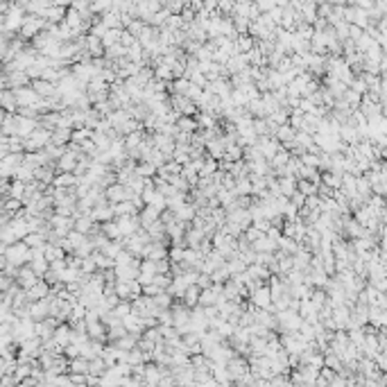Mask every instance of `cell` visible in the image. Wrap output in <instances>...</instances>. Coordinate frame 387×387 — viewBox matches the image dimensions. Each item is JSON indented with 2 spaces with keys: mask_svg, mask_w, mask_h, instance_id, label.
Instances as JSON below:
<instances>
[{
  "mask_svg": "<svg viewBox=\"0 0 387 387\" xmlns=\"http://www.w3.org/2000/svg\"><path fill=\"white\" fill-rule=\"evenodd\" d=\"M48 306H50V299H48V297L32 301V304L27 306V310H30V317H32L34 321H39V319H43V317H48Z\"/></svg>",
  "mask_w": 387,
  "mask_h": 387,
  "instance_id": "16",
  "label": "cell"
},
{
  "mask_svg": "<svg viewBox=\"0 0 387 387\" xmlns=\"http://www.w3.org/2000/svg\"><path fill=\"white\" fill-rule=\"evenodd\" d=\"M367 324L374 326V328H383L387 324V312L385 308H378V306H369L367 310Z\"/></svg>",
  "mask_w": 387,
  "mask_h": 387,
  "instance_id": "14",
  "label": "cell"
},
{
  "mask_svg": "<svg viewBox=\"0 0 387 387\" xmlns=\"http://www.w3.org/2000/svg\"><path fill=\"white\" fill-rule=\"evenodd\" d=\"M222 158H225V161H240V158H242V147L240 145H238V143H231V145H227L225 147V156H222Z\"/></svg>",
  "mask_w": 387,
  "mask_h": 387,
  "instance_id": "50",
  "label": "cell"
},
{
  "mask_svg": "<svg viewBox=\"0 0 387 387\" xmlns=\"http://www.w3.org/2000/svg\"><path fill=\"white\" fill-rule=\"evenodd\" d=\"M91 132L93 129H88V127H75V132H71V143H82V141H86V138H91Z\"/></svg>",
  "mask_w": 387,
  "mask_h": 387,
  "instance_id": "55",
  "label": "cell"
},
{
  "mask_svg": "<svg viewBox=\"0 0 387 387\" xmlns=\"http://www.w3.org/2000/svg\"><path fill=\"white\" fill-rule=\"evenodd\" d=\"M295 134H297V129H292L288 123H283V125H279L277 127V132H274V138H277L279 143H290V141H295Z\"/></svg>",
  "mask_w": 387,
  "mask_h": 387,
  "instance_id": "26",
  "label": "cell"
},
{
  "mask_svg": "<svg viewBox=\"0 0 387 387\" xmlns=\"http://www.w3.org/2000/svg\"><path fill=\"white\" fill-rule=\"evenodd\" d=\"M168 102H170V109H175L177 114H181V116H195V114H197V104H195L190 97H186V95L172 93V97Z\"/></svg>",
  "mask_w": 387,
  "mask_h": 387,
  "instance_id": "4",
  "label": "cell"
},
{
  "mask_svg": "<svg viewBox=\"0 0 387 387\" xmlns=\"http://www.w3.org/2000/svg\"><path fill=\"white\" fill-rule=\"evenodd\" d=\"M227 369H229L233 383H240V380L245 378L247 374H249V362H247L245 358H240V356L236 353V356H233L231 360H227Z\"/></svg>",
  "mask_w": 387,
  "mask_h": 387,
  "instance_id": "5",
  "label": "cell"
},
{
  "mask_svg": "<svg viewBox=\"0 0 387 387\" xmlns=\"http://www.w3.org/2000/svg\"><path fill=\"white\" fill-rule=\"evenodd\" d=\"M100 231L104 233L109 240H118V238H123V233L118 229V222L116 220H106V222H100Z\"/></svg>",
  "mask_w": 387,
  "mask_h": 387,
  "instance_id": "33",
  "label": "cell"
},
{
  "mask_svg": "<svg viewBox=\"0 0 387 387\" xmlns=\"http://www.w3.org/2000/svg\"><path fill=\"white\" fill-rule=\"evenodd\" d=\"M68 371H71V374H86L88 371V358H84V356L71 358V362H68Z\"/></svg>",
  "mask_w": 387,
  "mask_h": 387,
  "instance_id": "34",
  "label": "cell"
},
{
  "mask_svg": "<svg viewBox=\"0 0 387 387\" xmlns=\"http://www.w3.org/2000/svg\"><path fill=\"white\" fill-rule=\"evenodd\" d=\"M147 206H154L156 211H163V208H165V195H161L158 190H154V195L147 199Z\"/></svg>",
  "mask_w": 387,
  "mask_h": 387,
  "instance_id": "58",
  "label": "cell"
},
{
  "mask_svg": "<svg viewBox=\"0 0 387 387\" xmlns=\"http://www.w3.org/2000/svg\"><path fill=\"white\" fill-rule=\"evenodd\" d=\"M14 91V97H16V104L21 106H34L36 102L41 100V95L34 91V88H27V86H18V88H12Z\"/></svg>",
  "mask_w": 387,
  "mask_h": 387,
  "instance_id": "7",
  "label": "cell"
},
{
  "mask_svg": "<svg viewBox=\"0 0 387 387\" xmlns=\"http://www.w3.org/2000/svg\"><path fill=\"white\" fill-rule=\"evenodd\" d=\"M88 215L93 217V222H106V220H114V211H111V204L109 202H100L88 211Z\"/></svg>",
  "mask_w": 387,
  "mask_h": 387,
  "instance_id": "12",
  "label": "cell"
},
{
  "mask_svg": "<svg viewBox=\"0 0 387 387\" xmlns=\"http://www.w3.org/2000/svg\"><path fill=\"white\" fill-rule=\"evenodd\" d=\"M154 267H156V274H170V260H168V256L165 258H156Z\"/></svg>",
  "mask_w": 387,
  "mask_h": 387,
  "instance_id": "60",
  "label": "cell"
},
{
  "mask_svg": "<svg viewBox=\"0 0 387 387\" xmlns=\"http://www.w3.org/2000/svg\"><path fill=\"white\" fill-rule=\"evenodd\" d=\"M104 197L109 204H116V202H123V199H127V190H125L123 184H118V181H114V184H109L104 188Z\"/></svg>",
  "mask_w": 387,
  "mask_h": 387,
  "instance_id": "13",
  "label": "cell"
},
{
  "mask_svg": "<svg viewBox=\"0 0 387 387\" xmlns=\"http://www.w3.org/2000/svg\"><path fill=\"white\" fill-rule=\"evenodd\" d=\"M27 73L25 71H14L12 75H9V79H7V84L12 88H18V86H27Z\"/></svg>",
  "mask_w": 387,
  "mask_h": 387,
  "instance_id": "48",
  "label": "cell"
},
{
  "mask_svg": "<svg viewBox=\"0 0 387 387\" xmlns=\"http://www.w3.org/2000/svg\"><path fill=\"white\" fill-rule=\"evenodd\" d=\"M319 184H324V186H328V188H340V184H342V175H338V172H330V170H326V172H321V181Z\"/></svg>",
  "mask_w": 387,
  "mask_h": 387,
  "instance_id": "38",
  "label": "cell"
},
{
  "mask_svg": "<svg viewBox=\"0 0 387 387\" xmlns=\"http://www.w3.org/2000/svg\"><path fill=\"white\" fill-rule=\"evenodd\" d=\"M116 222H118V229L123 233V238L132 236L134 231L141 227V222H138V213H129V215H118L116 217Z\"/></svg>",
  "mask_w": 387,
  "mask_h": 387,
  "instance_id": "8",
  "label": "cell"
},
{
  "mask_svg": "<svg viewBox=\"0 0 387 387\" xmlns=\"http://www.w3.org/2000/svg\"><path fill=\"white\" fill-rule=\"evenodd\" d=\"M158 378H161V365L150 360L145 365V369H143V380H145V385H156Z\"/></svg>",
  "mask_w": 387,
  "mask_h": 387,
  "instance_id": "21",
  "label": "cell"
},
{
  "mask_svg": "<svg viewBox=\"0 0 387 387\" xmlns=\"http://www.w3.org/2000/svg\"><path fill=\"white\" fill-rule=\"evenodd\" d=\"M71 333H73V328H71V326H66V324L54 326V330H52V340H54V344L64 349L68 342H71Z\"/></svg>",
  "mask_w": 387,
  "mask_h": 387,
  "instance_id": "20",
  "label": "cell"
},
{
  "mask_svg": "<svg viewBox=\"0 0 387 387\" xmlns=\"http://www.w3.org/2000/svg\"><path fill=\"white\" fill-rule=\"evenodd\" d=\"M5 260L16 265V267H21V265H25L27 260H30V247H27L25 242H12V245H7V249H5Z\"/></svg>",
  "mask_w": 387,
  "mask_h": 387,
  "instance_id": "2",
  "label": "cell"
},
{
  "mask_svg": "<svg viewBox=\"0 0 387 387\" xmlns=\"http://www.w3.org/2000/svg\"><path fill=\"white\" fill-rule=\"evenodd\" d=\"M233 48H236V52H249L251 48H254V41L249 39V36H238V41L233 43Z\"/></svg>",
  "mask_w": 387,
  "mask_h": 387,
  "instance_id": "56",
  "label": "cell"
},
{
  "mask_svg": "<svg viewBox=\"0 0 387 387\" xmlns=\"http://www.w3.org/2000/svg\"><path fill=\"white\" fill-rule=\"evenodd\" d=\"M229 277H231V272H229V267H227V260L222 265H217V267L211 272V281L213 283H225Z\"/></svg>",
  "mask_w": 387,
  "mask_h": 387,
  "instance_id": "43",
  "label": "cell"
},
{
  "mask_svg": "<svg viewBox=\"0 0 387 387\" xmlns=\"http://www.w3.org/2000/svg\"><path fill=\"white\" fill-rule=\"evenodd\" d=\"M251 175H269V161L267 158H254V161H247Z\"/></svg>",
  "mask_w": 387,
  "mask_h": 387,
  "instance_id": "36",
  "label": "cell"
},
{
  "mask_svg": "<svg viewBox=\"0 0 387 387\" xmlns=\"http://www.w3.org/2000/svg\"><path fill=\"white\" fill-rule=\"evenodd\" d=\"M14 177H16L18 181H25V184H27V181H32V179H34V168H32L30 163H25V161H23L21 165H16V168H14Z\"/></svg>",
  "mask_w": 387,
  "mask_h": 387,
  "instance_id": "32",
  "label": "cell"
},
{
  "mask_svg": "<svg viewBox=\"0 0 387 387\" xmlns=\"http://www.w3.org/2000/svg\"><path fill=\"white\" fill-rule=\"evenodd\" d=\"M48 143H50V129L36 127L30 136L23 138V150L25 152H36V150H43Z\"/></svg>",
  "mask_w": 387,
  "mask_h": 387,
  "instance_id": "3",
  "label": "cell"
},
{
  "mask_svg": "<svg viewBox=\"0 0 387 387\" xmlns=\"http://www.w3.org/2000/svg\"><path fill=\"white\" fill-rule=\"evenodd\" d=\"M36 127H39V125H36L34 118H30V116H18V118H16V132H14V134H16V136H21V138H27Z\"/></svg>",
  "mask_w": 387,
  "mask_h": 387,
  "instance_id": "11",
  "label": "cell"
},
{
  "mask_svg": "<svg viewBox=\"0 0 387 387\" xmlns=\"http://www.w3.org/2000/svg\"><path fill=\"white\" fill-rule=\"evenodd\" d=\"M129 310H132V301H129V299H120L118 304H116L114 308H111V312H114V315L118 317V319H123V317L127 315Z\"/></svg>",
  "mask_w": 387,
  "mask_h": 387,
  "instance_id": "54",
  "label": "cell"
},
{
  "mask_svg": "<svg viewBox=\"0 0 387 387\" xmlns=\"http://www.w3.org/2000/svg\"><path fill=\"white\" fill-rule=\"evenodd\" d=\"M84 48L88 50V54H91V57H100L102 54V48H104V45H102V41L97 39V36H88L86 39V43H84Z\"/></svg>",
  "mask_w": 387,
  "mask_h": 387,
  "instance_id": "42",
  "label": "cell"
},
{
  "mask_svg": "<svg viewBox=\"0 0 387 387\" xmlns=\"http://www.w3.org/2000/svg\"><path fill=\"white\" fill-rule=\"evenodd\" d=\"M199 290H202V288H197L195 283H193V286H188V288L184 290L181 304L188 306V308H195V306H197V299H199Z\"/></svg>",
  "mask_w": 387,
  "mask_h": 387,
  "instance_id": "31",
  "label": "cell"
},
{
  "mask_svg": "<svg viewBox=\"0 0 387 387\" xmlns=\"http://www.w3.org/2000/svg\"><path fill=\"white\" fill-rule=\"evenodd\" d=\"M356 190L358 195H360L362 199H367L371 195V186H369V179H367V175H358L356 177Z\"/></svg>",
  "mask_w": 387,
  "mask_h": 387,
  "instance_id": "41",
  "label": "cell"
},
{
  "mask_svg": "<svg viewBox=\"0 0 387 387\" xmlns=\"http://www.w3.org/2000/svg\"><path fill=\"white\" fill-rule=\"evenodd\" d=\"M43 256L48 263H52V260H57V258H66V251H64L59 245L50 242V245H43Z\"/></svg>",
  "mask_w": 387,
  "mask_h": 387,
  "instance_id": "35",
  "label": "cell"
},
{
  "mask_svg": "<svg viewBox=\"0 0 387 387\" xmlns=\"http://www.w3.org/2000/svg\"><path fill=\"white\" fill-rule=\"evenodd\" d=\"M23 25V18H21V12L18 9H12L7 16V30H14V27Z\"/></svg>",
  "mask_w": 387,
  "mask_h": 387,
  "instance_id": "59",
  "label": "cell"
},
{
  "mask_svg": "<svg viewBox=\"0 0 387 387\" xmlns=\"http://www.w3.org/2000/svg\"><path fill=\"white\" fill-rule=\"evenodd\" d=\"M256 145L260 147V152H263V156H265V158H267V161H269V158H272L274 154H277V150H279V147H281V143H279V141H277V138H274V136H258V141H256Z\"/></svg>",
  "mask_w": 387,
  "mask_h": 387,
  "instance_id": "10",
  "label": "cell"
},
{
  "mask_svg": "<svg viewBox=\"0 0 387 387\" xmlns=\"http://www.w3.org/2000/svg\"><path fill=\"white\" fill-rule=\"evenodd\" d=\"M71 383L73 385H86V374H71Z\"/></svg>",
  "mask_w": 387,
  "mask_h": 387,
  "instance_id": "63",
  "label": "cell"
},
{
  "mask_svg": "<svg viewBox=\"0 0 387 387\" xmlns=\"http://www.w3.org/2000/svg\"><path fill=\"white\" fill-rule=\"evenodd\" d=\"M7 193H9V197H14V199H21L23 202V195H25V181H14L12 186L7 188Z\"/></svg>",
  "mask_w": 387,
  "mask_h": 387,
  "instance_id": "53",
  "label": "cell"
},
{
  "mask_svg": "<svg viewBox=\"0 0 387 387\" xmlns=\"http://www.w3.org/2000/svg\"><path fill=\"white\" fill-rule=\"evenodd\" d=\"M71 127H54V132L50 134V143H54V145H66V143H71Z\"/></svg>",
  "mask_w": 387,
  "mask_h": 387,
  "instance_id": "30",
  "label": "cell"
},
{
  "mask_svg": "<svg viewBox=\"0 0 387 387\" xmlns=\"http://www.w3.org/2000/svg\"><path fill=\"white\" fill-rule=\"evenodd\" d=\"M247 297H249V301L256 306V308H267L269 310V306H272V295H269V288L265 286V283H258Z\"/></svg>",
  "mask_w": 387,
  "mask_h": 387,
  "instance_id": "6",
  "label": "cell"
},
{
  "mask_svg": "<svg viewBox=\"0 0 387 387\" xmlns=\"http://www.w3.org/2000/svg\"><path fill=\"white\" fill-rule=\"evenodd\" d=\"M206 152H208V156L211 158H217L220 161L222 156H225V143H222V136H215V138H211V141H206Z\"/></svg>",
  "mask_w": 387,
  "mask_h": 387,
  "instance_id": "23",
  "label": "cell"
},
{
  "mask_svg": "<svg viewBox=\"0 0 387 387\" xmlns=\"http://www.w3.org/2000/svg\"><path fill=\"white\" fill-rule=\"evenodd\" d=\"M120 321H123V326H125V330H127V333L141 335L143 330H145V324H143V319H141V317H138L134 310H129Z\"/></svg>",
  "mask_w": 387,
  "mask_h": 387,
  "instance_id": "9",
  "label": "cell"
},
{
  "mask_svg": "<svg viewBox=\"0 0 387 387\" xmlns=\"http://www.w3.org/2000/svg\"><path fill=\"white\" fill-rule=\"evenodd\" d=\"M41 27H43V21H41V18H27V21H23V34L32 36V34H36Z\"/></svg>",
  "mask_w": 387,
  "mask_h": 387,
  "instance_id": "44",
  "label": "cell"
},
{
  "mask_svg": "<svg viewBox=\"0 0 387 387\" xmlns=\"http://www.w3.org/2000/svg\"><path fill=\"white\" fill-rule=\"evenodd\" d=\"M369 286H374L376 290H380V292H385V288H387V281H385V274H380V277H369Z\"/></svg>",
  "mask_w": 387,
  "mask_h": 387,
  "instance_id": "61",
  "label": "cell"
},
{
  "mask_svg": "<svg viewBox=\"0 0 387 387\" xmlns=\"http://www.w3.org/2000/svg\"><path fill=\"white\" fill-rule=\"evenodd\" d=\"M195 123H197L199 129H211V127H215V118H213L208 111H197V114H195Z\"/></svg>",
  "mask_w": 387,
  "mask_h": 387,
  "instance_id": "39",
  "label": "cell"
},
{
  "mask_svg": "<svg viewBox=\"0 0 387 387\" xmlns=\"http://www.w3.org/2000/svg\"><path fill=\"white\" fill-rule=\"evenodd\" d=\"M172 213H175L177 220L188 222V225H190V222H193V217H195V213H197V208H195L193 202H184L179 208H177V211H172Z\"/></svg>",
  "mask_w": 387,
  "mask_h": 387,
  "instance_id": "22",
  "label": "cell"
},
{
  "mask_svg": "<svg viewBox=\"0 0 387 387\" xmlns=\"http://www.w3.org/2000/svg\"><path fill=\"white\" fill-rule=\"evenodd\" d=\"M120 249H123V240L118 238V240H106L104 247H102L100 251H102L104 256H109V258H116V254H118Z\"/></svg>",
  "mask_w": 387,
  "mask_h": 387,
  "instance_id": "46",
  "label": "cell"
},
{
  "mask_svg": "<svg viewBox=\"0 0 387 387\" xmlns=\"http://www.w3.org/2000/svg\"><path fill=\"white\" fill-rule=\"evenodd\" d=\"M175 125L179 132H195V129H197V123H195V118H190V116H179Z\"/></svg>",
  "mask_w": 387,
  "mask_h": 387,
  "instance_id": "49",
  "label": "cell"
},
{
  "mask_svg": "<svg viewBox=\"0 0 387 387\" xmlns=\"http://www.w3.org/2000/svg\"><path fill=\"white\" fill-rule=\"evenodd\" d=\"M233 193H236V195H251L249 175H247V177H238V179H236V186H233Z\"/></svg>",
  "mask_w": 387,
  "mask_h": 387,
  "instance_id": "45",
  "label": "cell"
},
{
  "mask_svg": "<svg viewBox=\"0 0 387 387\" xmlns=\"http://www.w3.org/2000/svg\"><path fill=\"white\" fill-rule=\"evenodd\" d=\"M249 247H251L254 251H272V254L277 251V242H272L267 236H265V233H260L256 240H251Z\"/></svg>",
  "mask_w": 387,
  "mask_h": 387,
  "instance_id": "24",
  "label": "cell"
},
{
  "mask_svg": "<svg viewBox=\"0 0 387 387\" xmlns=\"http://www.w3.org/2000/svg\"><path fill=\"white\" fill-rule=\"evenodd\" d=\"M136 175L145 177V179H152V177L156 175V165H152L150 161H141V163L136 165Z\"/></svg>",
  "mask_w": 387,
  "mask_h": 387,
  "instance_id": "51",
  "label": "cell"
},
{
  "mask_svg": "<svg viewBox=\"0 0 387 387\" xmlns=\"http://www.w3.org/2000/svg\"><path fill=\"white\" fill-rule=\"evenodd\" d=\"M360 97H362V95H360V93H356V91H351V88H349V86H347V91H344V93H342V97H340V100H342V102H344V104H347V106H349V109H351V111H353V109H358V104H360Z\"/></svg>",
  "mask_w": 387,
  "mask_h": 387,
  "instance_id": "40",
  "label": "cell"
},
{
  "mask_svg": "<svg viewBox=\"0 0 387 387\" xmlns=\"http://www.w3.org/2000/svg\"><path fill=\"white\" fill-rule=\"evenodd\" d=\"M86 333L91 340H100V342H106V326L102 324L100 319L95 321H88L86 324Z\"/></svg>",
  "mask_w": 387,
  "mask_h": 387,
  "instance_id": "19",
  "label": "cell"
},
{
  "mask_svg": "<svg viewBox=\"0 0 387 387\" xmlns=\"http://www.w3.org/2000/svg\"><path fill=\"white\" fill-rule=\"evenodd\" d=\"M297 190H299L301 195H317V184H312L308 179H297Z\"/></svg>",
  "mask_w": 387,
  "mask_h": 387,
  "instance_id": "52",
  "label": "cell"
},
{
  "mask_svg": "<svg viewBox=\"0 0 387 387\" xmlns=\"http://www.w3.org/2000/svg\"><path fill=\"white\" fill-rule=\"evenodd\" d=\"M36 281H39V277H36V274L32 272L30 265H27V267H21V269L16 272V283H18V288H23V290L32 288Z\"/></svg>",
  "mask_w": 387,
  "mask_h": 387,
  "instance_id": "17",
  "label": "cell"
},
{
  "mask_svg": "<svg viewBox=\"0 0 387 387\" xmlns=\"http://www.w3.org/2000/svg\"><path fill=\"white\" fill-rule=\"evenodd\" d=\"M277 326L281 330H288V333H295V330H299L301 321H304V317L299 315L297 310L292 308H283V310H277Z\"/></svg>",
  "mask_w": 387,
  "mask_h": 387,
  "instance_id": "1",
  "label": "cell"
},
{
  "mask_svg": "<svg viewBox=\"0 0 387 387\" xmlns=\"http://www.w3.org/2000/svg\"><path fill=\"white\" fill-rule=\"evenodd\" d=\"M52 184L57 186V188H66V190H71L73 186L77 184V177H75V172H59V175L52 179Z\"/></svg>",
  "mask_w": 387,
  "mask_h": 387,
  "instance_id": "25",
  "label": "cell"
},
{
  "mask_svg": "<svg viewBox=\"0 0 387 387\" xmlns=\"http://www.w3.org/2000/svg\"><path fill=\"white\" fill-rule=\"evenodd\" d=\"M23 242L27 247H43L45 245V231H30L23 236Z\"/></svg>",
  "mask_w": 387,
  "mask_h": 387,
  "instance_id": "37",
  "label": "cell"
},
{
  "mask_svg": "<svg viewBox=\"0 0 387 387\" xmlns=\"http://www.w3.org/2000/svg\"><path fill=\"white\" fill-rule=\"evenodd\" d=\"M0 106L7 111H16L18 104H16V97H14V91H3L0 93Z\"/></svg>",
  "mask_w": 387,
  "mask_h": 387,
  "instance_id": "47",
  "label": "cell"
},
{
  "mask_svg": "<svg viewBox=\"0 0 387 387\" xmlns=\"http://www.w3.org/2000/svg\"><path fill=\"white\" fill-rule=\"evenodd\" d=\"M111 211H114V217H118V215H129V213H138V208L134 206L132 199H123V202L111 204Z\"/></svg>",
  "mask_w": 387,
  "mask_h": 387,
  "instance_id": "27",
  "label": "cell"
},
{
  "mask_svg": "<svg viewBox=\"0 0 387 387\" xmlns=\"http://www.w3.org/2000/svg\"><path fill=\"white\" fill-rule=\"evenodd\" d=\"M106 30H109V27H106V25H104V23H102V21H100V23H95V25H93V27H91V34H93V36H97V39H100V36H102V34H104V32H106Z\"/></svg>",
  "mask_w": 387,
  "mask_h": 387,
  "instance_id": "62",
  "label": "cell"
},
{
  "mask_svg": "<svg viewBox=\"0 0 387 387\" xmlns=\"http://www.w3.org/2000/svg\"><path fill=\"white\" fill-rule=\"evenodd\" d=\"M34 88L36 93H39L41 97H52V95H59L57 93V86H54L52 82H48V79H39V82H34Z\"/></svg>",
  "mask_w": 387,
  "mask_h": 387,
  "instance_id": "28",
  "label": "cell"
},
{
  "mask_svg": "<svg viewBox=\"0 0 387 387\" xmlns=\"http://www.w3.org/2000/svg\"><path fill=\"white\" fill-rule=\"evenodd\" d=\"M48 290H50V283L48 281H36L34 286L25 290V297H27V301L43 299V297H48Z\"/></svg>",
  "mask_w": 387,
  "mask_h": 387,
  "instance_id": "18",
  "label": "cell"
},
{
  "mask_svg": "<svg viewBox=\"0 0 387 387\" xmlns=\"http://www.w3.org/2000/svg\"><path fill=\"white\" fill-rule=\"evenodd\" d=\"M279 190H281V195L290 197V195L297 190V177L295 175H283L281 179H279Z\"/></svg>",
  "mask_w": 387,
  "mask_h": 387,
  "instance_id": "29",
  "label": "cell"
},
{
  "mask_svg": "<svg viewBox=\"0 0 387 387\" xmlns=\"http://www.w3.org/2000/svg\"><path fill=\"white\" fill-rule=\"evenodd\" d=\"M152 299H154V304L158 306V308H170V306H172V295L168 290L158 292V295H154Z\"/></svg>",
  "mask_w": 387,
  "mask_h": 387,
  "instance_id": "57",
  "label": "cell"
},
{
  "mask_svg": "<svg viewBox=\"0 0 387 387\" xmlns=\"http://www.w3.org/2000/svg\"><path fill=\"white\" fill-rule=\"evenodd\" d=\"M211 376L215 378V383H217V385L233 383L229 369H227V362H213V360H211Z\"/></svg>",
  "mask_w": 387,
  "mask_h": 387,
  "instance_id": "15",
  "label": "cell"
}]
</instances>
